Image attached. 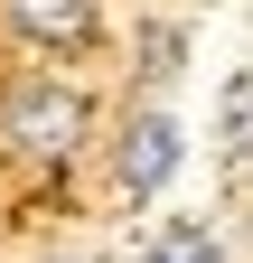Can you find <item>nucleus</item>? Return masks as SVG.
<instances>
[{"instance_id": "1", "label": "nucleus", "mask_w": 253, "mask_h": 263, "mask_svg": "<svg viewBox=\"0 0 253 263\" xmlns=\"http://www.w3.org/2000/svg\"><path fill=\"white\" fill-rule=\"evenodd\" d=\"M85 94L75 85H56V76H28V85H10L0 94V141L10 151H28V160H66L75 141H85Z\"/></svg>"}, {"instance_id": "2", "label": "nucleus", "mask_w": 253, "mask_h": 263, "mask_svg": "<svg viewBox=\"0 0 253 263\" xmlns=\"http://www.w3.org/2000/svg\"><path fill=\"white\" fill-rule=\"evenodd\" d=\"M178 160H187L178 122H169V113H132V132H122V151H113V170H122V188H132V197H160V188L178 179Z\"/></svg>"}, {"instance_id": "3", "label": "nucleus", "mask_w": 253, "mask_h": 263, "mask_svg": "<svg viewBox=\"0 0 253 263\" xmlns=\"http://www.w3.org/2000/svg\"><path fill=\"white\" fill-rule=\"evenodd\" d=\"M10 28L28 47H85L94 38V0H10Z\"/></svg>"}, {"instance_id": "4", "label": "nucleus", "mask_w": 253, "mask_h": 263, "mask_svg": "<svg viewBox=\"0 0 253 263\" xmlns=\"http://www.w3.org/2000/svg\"><path fill=\"white\" fill-rule=\"evenodd\" d=\"M141 263H225V245H216V235H206V226H169V235H160V245H150Z\"/></svg>"}, {"instance_id": "5", "label": "nucleus", "mask_w": 253, "mask_h": 263, "mask_svg": "<svg viewBox=\"0 0 253 263\" xmlns=\"http://www.w3.org/2000/svg\"><path fill=\"white\" fill-rule=\"evenodd\" d=\"M141 76H150V85L178 76V28H141Z\"/></svg>"}, {"instance_id": "6", "label": "nucleus", "mask_w": 253, "mask_h": 263, "mask_svg": "<svg viewBox=\"0 0 253 263\" xmlns=\"http://www.w3.org/2000/svg\"><path fill=\"white\" fill-rule=\"evenodd\" d=\"M244 113H253V94H244V76L225 85V104H216V141H225L235 160H244Z\"/></svg>"}]
</instances>
